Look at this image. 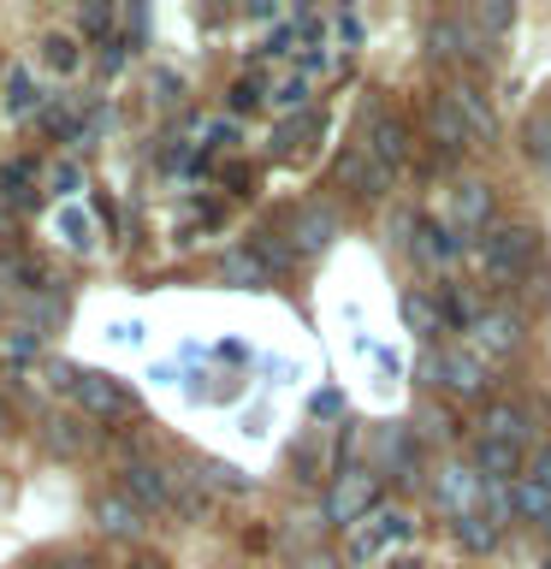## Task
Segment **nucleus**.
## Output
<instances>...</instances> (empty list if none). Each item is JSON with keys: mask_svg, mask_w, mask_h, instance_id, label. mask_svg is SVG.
Returning <instances> with one entry per match:
<instances>
[{"mask_svg": "<svg viewBox=\"0 0 551 569\" xmlns=\"http://www.w3.org/2000/svg\"><path fill=\"white\" fill-rule=\"evenodd\" d=\"M533 256H540V231L533 226H492L487 238L474 243V261H480V273L498 279V284H515V279H528V267Z\"/></svg>", "mask_w": 551, "mask_h": 569, "instance_id": "f257e3e1", "label": "nucleus"}, {"mask_svg": "<svg viewBox=\"0 0 551 569\" xmlns=\"http://www.w3.org/2000/svg\"><path fill=\"white\" fill-rule=\"evenodd\" d=\"M421 380L457 391V398H480V391H487V380H492V362H487L474 345H444V350H433V356L421 362Z\"/></svg>", "mask_w": 551, "mask_h": 569, "instance_id": "f03ea898", "label": "nucleus"}, {"mask_svg": "<svg viewBox=\"0 0 551 569\" xmlns=\"http://www.w3.org/2000/svg\"><path fill=\"white\" fill-rule=\"evenodd\" d=\"M380 510V475L373 469H344L327 492V522L338 528H362L368 516Z\"/></svg>", "mask_w": 551, "mask_h": 569, "instance_id": "7ed1b4c3", "label": "nucleus"}, {"mask_svg": "<svg viewBox=\"0 0 551 569\" xmlns=\"http://www.w3.org/2000/svg\"><path fill=\"white\" fill-rule=\"evenodd\" d=\"M427 53H433V60H444V66H451V60H474V66H480V60L492 53V42L469 24V18H439V24L427 30Z\"/></svg>", "mask_w": 551, "mask_h": 569, "instance_id": "20e7f679", "label": "nucleus"}, {"mask_svg": "<svg viewBox=\"0 0 551 569\" xmlns=\"http://www.w3.org/2000/svg\"><path fill=\"white\" fill-rule=\"evenodd\" d=\"M522 315L515 309H480V320L469 327V345L487 356V362H498V356H515L522 350Z\"/></svg>", "mask_w": 551, "mask_h": 569, "instance_id": "39448f33", "label": "nucleus"}, {"mask_svg": "<svg viewBox=\"0 0 551 569\" xmlns=\"http://www.w3.org/2000/svg\"><path fill=\"white\" fill-rule=\"evenodd\" d=\"M124 498L142 510H167V505H178V475H167L149 457H137V462H124Z\"/></svg>", "mask_w": 551, "mask_h": 569, "instance_id": "423d86ee", "label": "nucleus"}, {"mask_svg": "<svg viewBox=\"0 0 551 569\" xmlns=\"http://www.w3.org/2000/svg\"><path fill=\"white\" fill-rule=\"evenodd\" d=\"M398 540H409V516L403 510H373L362 528H350V558L355 563H373L380 551H391Z\"/></svg>", "mask_w": 551, "mask_h": 569, "instance_id": "0eeeda50", "label": "nucleus"}, {"mask_svg": "<svg viewBox=\"0 0 551 569\" xmlns=\"http://www.w3.org/2000/svg\"><path fill=\"white\" fill-rule=\"evenodd\" d=\"M71 398H78V409L89 421H124V416H131V391H124L113 373H83Z\"/></svg>", "mask_w": 551, "mask_h": 569, "instance_id": "6e6552de", "label": "nucleus"}, {"mask_svg": "<svg viewBox=\"0 0 551 569\" xmlns=\"http://www.w3.org/2000/svg\"><path fill=\"white\" fill-rule=\"evenodd\" d=\"M338 231H344V220H338V208H327V202H302L291 213V249H297V256H320V249H332Z\"/></svg>", "mask_w": 551, "mask_h": 569, "instance_id": "1a4fd4ad", "label": "nucleus"}, {"mask_svg": "<svg viewBox=\"0 0 551 569\" xmlns=\"http://www.w3.org/2000/svg\"><path fill=\"white\" fill-rule=\"evenodd\" d=\"M338 178H344L355 196H368V202H380V196L398 184V172H391L385 160H373L362 142H355V149H344V160H338Z\"/></svg>", "mask_w": 551, "mask_h": 569, "instance_id": "9d476101", "label": "nucleus"}, {"mask_svg": "<svg viewBox=\"0 0 551 569\" xmlns=\"http://www.w3.org/2000/svg\"><path fill=\"white\" fill-rule=\"evenodd\" d=\"M487 220H492V184L462 178V184H457V208H451V231H457V238H487Z\"/></svg>", "mask_w": 551, "mask_h": 569, "instance_id": "9b49d317", "label": "nucleus"}, {"mask_svg": "<svg viewBox=\"0 0 551 569\" xmlns=\"http://www.w3.org/2000/svg\"><path fill=\"white\" fill-rule=\"evenodd\" d=\"M474 475L480 480H522V445H510V439H492V433H474Z\"/></svg>", "mask_w": 551, "mask_h": 569, "instance_id": "f8f14e48", "label": "nucleus"}, {"mask_svg": "<svg viewBox=\"0 0 551 569\" xmlns=\"http://www.w3.org/2000/svg\"><path fill=\"white\" fill-rule=\"evenodd\" d=\"M362 149L373 160H385L391 172L409 160V131H403V119L398 113H368V137H362Z\"/></svg>", "mask_w": 551, "mask_h": 569, "instance_id": "ddd939ff", "label": "nucleus"}, {"mask_svg": "<svg viewBox=\"0 0 551 569\" xmlns=\"http://www.w3.org/2000/svg\"><path fill=\"white\" fill-rule=\"evenodd\" d=\"M409 249H415L421 267H451L462 256V238L451 231V220H421L415 231H409Z\"/></svg>", "mask_w": 551, "mask_h": 569, "instance_id": "4468645a", "label": "nucleus"}, {"mask_svg": "<svg viewBox=\"0 0 551 569\" xmlns=\"http://www.w3.org/2000/svg\"><path fill=\"white\" fill-rule=\"evenodd\" d=\"M427 124H433V137H439L451 154H462V149H474V142H480L474 124L462 119V107H457L451 96H433V101H427Z\"/></svg>", "mask_w": 551, "mask_h": 569, "instance_id": "2eb2a0df", "label": "nucleus"}, {"mask_svg": "<svg viewBox=\"0 0 551 569\" xmlns=\"http://www.w3.org/2000/svg\"><path fill=\"white\" fill-rule=\"evenodd\" d=\"M480 433L510 439V445H528V439H533V421H528L522 403H487V416H480Z\"/></svg>", "mask_w": 551, "mask_h": 569, "instance_id": "dca6fc26", "label": "nucleus"}, {"mask_svg": "<svg viewBox=\"0 0 551 569\" xmlns=\"http://www.w3.org/2000/svg\"><path fill=\"white\" fill-rule=\"evenodd\" d=\"M96 522L113 533V540H137V533H142V505H131L124 492H107L96 505Z\"/></svg>", "mask_w": 551, "mask_h": 569, "instance_id": "f3484780", "label": "nucleus"}, {"mask_svg": "<svg viewBox=\"0 0 551 569\" xmlns=\"http://www.w3.org/2000/svg\"><path fill=\"white\" fill-rule=\"evenodd\" d=\"M36 60H42V66L53 71V78H71V71L83 66V48L71 42V36L53 30V36H42V42H36Z\"/></svg>", "mask_w": 551, "mask_h": 569, "instance_id": "a211bd4d", "label": "nucleus"}, {"mask_svg": "<svg viewBox=\"0 0 551 569\" xmlns=\"http://www.w3.org/2000/svg\"><path fill=\"white\" fill-rule=\"evenodd\" d=\"M403 320H409V332H421V338L444 332V309H439V297H427V291H403Z\"/></svg>", "mask_w": 551, "mask_h": 569, "instance_id": "6ab92c4d", "label": "nucleus"}, {"mask_svg": "<svg viewBox=\"0 0 551 569\" xmlns=\"http://www.w3.org/2000/svg\"><path fill=\"white\" fill-rule=\"evenodd\" d=\"M522 154H528L545 178H551V107L528 113V124H522Z\"/></svg>", "mask_w": 551, "mask_h": 569, "instance_id": "aec40b11", "label": "nucleus"}, {"mask_svg": "<svg viewBox=\"0 0 551 569\" xmlns=\"http://www.w3.org/2000/svg\"><path fill=\"white\" fill-rule=\"evenodd\" d=\"M510 505L522 510L533 528H551V487H540V480H533V475H522V480H515Z\"/></svg>", "mask_w": 551, "mask_h": 569, "instance_id": "412c9836", "label": "nucleus"}, {"mask_svg": "<svg viewBox=\"0 0 551 569\" xmlns=\"http://www.w3.org/2000/svg\"><path fill=\"white\" fill-rule=\"evenodd\" d=\"M220 273H226V284H243V291H256V284L273 279V273H267V261L256 256V249H231V256L220 261Z\"/></svg>", "mask_w": 551, "mask_h": 569, "instance_id": "4be33fe9", "label": "nucleus"}, {"mask_svg": "<svg viewBox=\"0 0 551 569\" xmlns=\"http://www.w3.org/2000/svg\"><path fill=\"white\" fill-rule=\"evenodd\" d=\"M444 96H451V101L462 107V119L474 124V137H492V107L480 101V89H474V83H451Z\"/></svg>", "mask_w": 551, "mask_h": 569, "instance_id": "5701e85b", "label": "nucleus"}, {"mask_svg": "<svg viewBox=\"0 0 551 569\" xmlns=\"http://www.w3.org/2000/svg\"><path fill=\"white\" fill-rule=\"evenodd\" d=\"M7 107H12L18 119H30L36 107H42V89L30 83V71H24V66H12V71H7Z\"/></svg>", "mask_w": 551, "mask_h": 569, "instance_id": "b1692460", "label": "nucleus"}, {"mask_svg": "<svg viewBox=\"0 0 551 569\" xmlns=\"http://www.w3.org/2000/svg\"><path fill=\"white\" fill-rule=\"evenodd\" d=\"M190 480H196L202 492H249V480L231 469V462H202V469H196Z\"/></svg>", "mask_w": 551, "mask_h": 569, "instance_id": "393cba45", "label": "nucleus"}, {"mask_svg": "<svg viewBox=\"0 0 551 569\" xmlns=\"http://www.w3.org/2000/svg\"><path fill=\"white\" fill-rule=\"evenodd\" d=\"M267 107H273V113H297V107H309V78H302V71L279 78L273 96H267Z\"/></svg>", "mask_w": 551, "mask_h": 569, "instance_id": "a878e982", "label": "nucleus"}, {"mask_svg": "<svg viewBox=\"0 0 551 569\" xmlns=\"http://www.w3.org/2000/svg\"><path fill=\"white\" fill-rule=\"evenodd\" d=\"M469 24H474V30L492 42L498 30H510V24H515V7H504V0H480V7L469 12Z\"/></svg>", "mask_w": 551, "mask_h": 569, "instance_id": "bb28decb", "label": "nucleus"}, {"mask_svg": "<svg viewBox=\"0 0 551 569\" xmlns=\"http://www.w3.org/2000/svg\"><path fill=\"white\" fill-rule=\"evenodd\" d=\"M89 439H96V433H89V427L83 421H71V416H60V421H48V445H53V451H89Z\"/></svg>", "mask_w": 551, "mask_h": 569, "instance_id": "cd10ccee", "label": "nucleus"}, {"mask_svg": "<svg viewBox=\"0 0 551 569\" xmlns=\"http://www.w3.org/2000/svg\"><path fill=\"white\" fill-rule=\"evenodd\" d=\"M457 540L469 546V551H492V546H498V528L480 522L474 510H462V516H457Z\"/></svg>", "mask_w": 551, "mask_h": 569, "instance_id": "c85d7f7f", "label": "nucleus"}, {"mask_svg": "<svg viewBox=\"0 0 551 569\" xmlns=\"http://www.w3.org/2000/svg\"><path fill=\"white\" fill-rule=\"evenodd\" d=\"M53 226H60V238H66L71 249H89V243H96V220H89V213H78V208H66Z\"/></svg>", "mask_w": 551, "mask_h": 569, "instance_id": "c756f323", "label": "nucleus"}, {"mask_svg": "<svg viewBox=\"0 0 551 569\" xmlns=\"http://www.w3.org/2000/svg\"><path fill=\"white\" fill-rule=\"evenodd\" d=\"M256 256L267 261V273H279V267L297 261V249H291V243H273V231H261V238H256Z\"/></svg>", "mask_w": 551, "mask_h": 569, "instance_id": "7c9ffc66", "label": "nucleus"}, {"mask_svg": "<svg viewBox=\"0 0 551 569\" xmlns=\"http://www.w3.org/2000/svg\"><path fill=\"white\" fill-rule=\"evenodd\" d=\"M24 315L36 320V327H60V302H53V297H24Z\"/></svg>", "mask_w": 551, "mask_h": 569, "instance_id": "2f4dec72", "label": "nucleus"}, {"mask_svg": "<svg viewBox=\"0 0 551 569\" xmlns=\"http://www.w3.org/2000/svg\"><path fill=\"white\" fill-rule=\"evenodd\" d=\"M30 178H36V160H12V167H7V196H12V202H24V184H30Z\"/></svg>", "mask_w": 551, "mask_h": 569, "instance_id": "473e14b6", "label": "nucleus"}, {"mask_svg": "<svg viewBox=\"0 0 551 569\" xmlns=\"http://www.w3.org/2000/svg\"><path fill=\"white\" fill-rule=\"evenodd\" d=\"M373 451H380L385 462H409V439L398 433V427H385V433H380V439H373Z\"/></svg>", "mask_w": 551, "mask_h": 569, "instance_id": "72a5a7b5", "label": "nucleus"}, {"mask_svg": "<svg viewBox=\"0 0 551 569\" xmlns=\"http://www.w3.org/2000/svg\"><path fill=\"white\" fill-rule=\"evenodd\" d=\"M36 338H42V332L12 327V332H7V356H12V362H30V356H36Z\"/></svg>", "mask_w": 551, "mask_h": 569, "instance_id": "f704fd0d", "label": "nucleus"}, {"mask_svg": "<svg viewBox=\"0 0 551 569\" xmlns=\"http://www.w3.org/2000/svg\"><path fill=\"white\" fill-rule=\"evenodd\" d=\"M48 184H53V190H60V196H71V190H78V184H83V172H78V167H71V160H60V167H48Z\"/></svg>", "mask_w": 551, "mask_h": 569, "instance_id": "c9c22d12", "label": "nucleus"}, {"mask_svg": "<svg viewBox=\"0 0 551 569\" xmlns=\"http://www.w3.org/2000/svg\"><path fill=\"white\" fill-rule=\"evenodd\" d=\"M415 427H421V439H451V421H444V416H433V409H421V416H415Z\"/></svg>", "mask_w": 551, "mask_h": 569, "instance_id": "e433bc0d", "label": "nucleus"}, {"mask_svg": "<svg viewBox=\"0 0 551 569\" xmlns=\"http://www.w3.org/2000/svg\"><path fill=\"white\" fill-rule=\"evenodd\" d=\"M78 24H83V30H107V24H113V12H107V7H83Z\"/></svg>", "mask_w": 551, "mask_h": 569, "instance_id": "4c0bfd02", "label": "nucleus"}, {"mask_svg": "<svg viewBox=\"0 0 551 569\" xmlns=\"http://www.w3.org/2000/svg\"><path fill=\"white\" fill-rule=\"evenodd\" d=\"M332 24H338V36H344V42H362V18H355V12H338Z\"/></svg>", "mask_w": 551, "mask_h": 569, "instance_id": "58836bf2", "label": "nucleus"}, {"mask_svg": "<svg viewBox=\"0 0 551 569\" xmlns=\"http://www.w3.org/2000/svg\"><path fill=\"white\" fill-rule=\"evenodd\" d=\"M261 101V83H238V89H231V107H238V113H243V107H256Z\"/></svg>", "mask_w": 551, "mask_h": 569, "instance_id": "ea45409f", "label": "nucleus"}, {"mask_svg": "<svg viewBox=\"0 0 551 569\" xmlns=\"http://www.w3.org/2000/svg\"><path fill=\"white\" fill-rule=\"evenodd\" d=\"M533 480H540V487H551V445H540V451H533Z\"/></svg>", "mask_w": 551, "mask_h": 569, "instance_id": "a19ab883", "label": "nucleus"}, {"mask_svg": "<svg viewBox=\"0 0 551 569\" xmlns=\"http://www.w3.org/2000/svg\"><path fill=\"white\" fill-rule=\"evenodd\" d=\"M297 569H338V563H332V558H327V551H314V558H302V563H297Z\"/></svg>", "mask_w": 551, "mask_h": 569, "instance_id": "79ce46f5", "label": "nucleus"}, {"mask_svg": "<svg viewBox=\"0 0 551 569\" xmlns=\"http://www.w3.org/2000/svg\"><path fill=\"white\" fill-rule=\"evenodd\" d=\"M0 427H7V409H0Z\"/></svg>", "mask_w": 551, "mask_h": 569, "instance_id": "37998d69", "label": "nucleus"}, {"mask_svg": "<svg viewBox=\"0 0 551 569\" xmlns=\"http://www.w3.org/2000/svg\"><path fill=\"white\" fill-rule=\"evenodd\" d=\"M142 569H160V563H142Z\"/></svg>", "mask_w": 551, "mask_h": 569, "instance_id": "c03bdc74", "label": "nucleus"}]
</instances>
